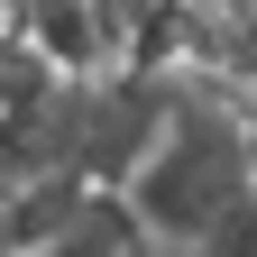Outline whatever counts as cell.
Segmentation results:
<instances>
[{
    "label": "cell",
    "mask_w": 257,
    "mask_h": 257,
    "mask_svg": "<svg viewBox=\"0 0 257 257\" xmlns=\"http://www.w3.org/2000/svg\"><path fill=\"white\" fill-rule=\"evenodd\" d=\"M248 193H257V166H248L239 110L175 74V119H166V138H156V156L138 166V184H128L138 230L166 248V257H193Z\"/></svg>",
    "instance_id": "6da1fadb"
},
{
    "label": "cell",
    "mask_w": 257,
    "mask_h": 257,
    "mask_svg": "<svg viewBox=\"0 0 257 257\" xmlns=\"http://www.w3.org/2000/svg\"><path fill=\"white\" fill-rule=\"evenodd\" d=\"M19 46H28V28H19L10 10H0V74H10V55H19Z\"/></svg>",
    "instance_id": "7a4b0ae2"
}]
</instances>
